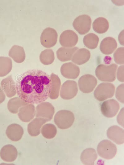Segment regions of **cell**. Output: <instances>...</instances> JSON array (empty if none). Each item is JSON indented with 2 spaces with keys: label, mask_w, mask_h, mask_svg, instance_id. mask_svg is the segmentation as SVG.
Segmentation results:
<instances>
[{
  "label": "cell",
  "mask_w": 124,
  "mask_h": 165,
  "mask_svg": "<svg viewBox=\"0 0 124 165\" xmlns=\"http://www.w3.org/2000/svg\"><path fill=\"white\" fill-rule=\"evenodd\" d=\"M16 87L17 95L21 99L29 104H38L49 97L52 82L46 73L34 69L24 73Z\"/></svg>",
  "instance_id": "6da1fadb"
},
{
  "label": "cell",
  "mask_w": 124,
  "mask_h": 165,
  "mask_svg": "<svg viewBox=\"0 0 124 165\" xmlns=\"http://www.w3.org/2000/svg\"><path fill=\"white\" fill-rule=\"evenodd\" d=\"M117 66L115 64L109 65H99L95 70V75L98 79L102 81L112 82L116 78V72Z\"/></svg>",
  "instance_id": "7a4b0ae2"
},
{
  "label": "cell",
  "mask_w": 124,
  "mask_h": 165,
  "mask_svg": "<svg viewBox=\"0 0 124 165\" xmlns=\"http://www.w3.org/2000/svg\"><path fill=\"white\" fill-rule=\"evenodd\" d=\"M74 119V114L72 112L62 110L55 114L54 121L59 128L64 129L70 128L73 123Z\"/></svg>",
  "instance_id": "3957f363"
},
{
  "label": "cell",
  "mask_w": 124,
  "mask_h": 165,
  "mask_svg": "<svg viewBox=\"0 0 124 165\" xmlns=\"http://www.w3.org/2000/svg\"><path fill=\"white\" fill-rule=\"evenodd\" d=\"M97 151L101 157L106 159H110L113 158L116 155L117 148L116 146L110 141L104 140L98 144Z\"/></svg>",
  "instance_id": "277c9868"
},
{
  "label": "cell",
  "mask_w": 124,
  "mask_h": 165,
  "mask_svg": "<svg viewBox=\"0 0 124 165\" xmlns=\"http://www.w3.org/2000/svg\"><path fill=\"white\" fill-rule=\"evenodd\" d=\"M115 90L114 86L110 83L103 82L99 84L95 89L94 95L95 98L101 101L112 97Z\"/></svg>",
  "instance_id": "5b68a950"
},
{
  "label": "cell",
  "mask_w": 124,
  "mask_h": 165,
  "mask_svg": "<svg viewBox=\"0 0 124 165\" xmlns=\"http://www.w3.org/2000/svg\"><path fill=\"white\" fill-rule=\"evenodd\" d=\"M91 19L88 15H82L77 17L74 20L73 26L81 35L87 33L91 27Z\"/></svg>",
  "instance_id": "8992f818"
},
{
  "label": "cell",
  "mask_w": 124,
  "mask_h": 165,
  "mask_svg": "<svg viewBox=\"0 0 124 165\" xmlns=\"http://www.w3.org/2000/svg\"><path fill=\"white\" fill-rule=\"evenodd\" d=\"M58 34L56 31L51 27H47L42 32L40 36V42L44 47L50 48L56 43Z\"/></svg>",
  "instance_id": "52a82bcc"
},
{
  "label": "cell",
  "mask_w": 124,
  "mask_h": 165,
  "mask_svg": "<svg viewBox=\"0 0 124 165\" xmlns=\"http://www.w3.org/2000/svg\"><path fill=\"white\" fill-rule=\"evenodd\" d=\"M78 92L76 82L73 80H67L62 85L60 92V96L64 99H70L74 98Z\"/></svg>",
  "instance_id": "ba28073f"
},
{
  "label": "cell",
  "mask_w": 124,
  "mask_h": 165,
  "mask_svg": "<svg viewBox=\"0 0 124 165\" xmlns=\"http://www.w3.org/2000/svg\"><path fill=\"white\" fill-rule=\"evenodd\" d=\"M97 84L95 77L89 74L84 75L79 78L78 85L80 91L84 93H88L92 91Z\"/></svg>",
  "instance_id": "9c48e42d"
},
{
  "label": "cell",
  "mask_w": 124,
  "mask_h": 165,
  "mask_svg": "<svg viewBox=\"0 0 124 165\" xmlns=\"http://www.w3.org/2000/svg\"><path fill=\"white\" fill-rule=\"evenodd\" d=\"M120 108L119 103L115 99H111L103 102L100 106L102 113L108 118L116 115Z\"/></svg>",
  "instance_id": "30bf717a"
},
{
  "label": "cell",
  "mask_w": 124,
  "mask_h": 165,
  "mask_svg": "<svg viewBox=\"0 0 124 165\" xmlns=\"http://www.w3.org/2000/svg\"><path fill=\"white\" fill-rule=\"evenodd\" d=\"M35 116L48 119L49 121L52 118L55 109L52 104L47 102L39 104L36 108Z\"/></svg>",
  "instance_id": "8fae6325"
},
{
  "label": "cell",
  "mask_w": 124,
  "mask_h": 165,
  "mask_svg": "<svg viewBox=\"0 0 124 165\" xmlns=\"http://www.w3.org/2000/svg\"><path fill=\"white\" fill-rule=\"evenodd\" d=\"M78 36L73 31L67 30L63 31L60 34L59 41L64 47L72 48L77 44Z\"/></svg>",
  "instance_id": "7c38bea8"
},
{
  "label": "cell",
  "mask_w": 124,
  "mask_h": 165,
  "mask_svg": "<svg viewBox=\"0 0 124 165\" xmlns=\"http://www.w3.org/2000/svg\"><path fill=\"white\" fill-rule=\"evenodd\" d=\"M107 135L108 138L115 143L120 145L124 142V130L117 125L110 127L107 130Z\"/></svg>",
  "instance_id": "4fadbf2b"
},
{
  "label": "cell",
  "mask_w": 124,
  "mask_h": 165,
  "mask_svg": "<svg viewBox=\"0 0 124 165\" xmlns=\"http://www.w3.org/2000/svg\"><path fill=\"white\" fill-rule=\"evenodd\" d=\"M35 113V107L34 105L29 104L20 108L18 115L22 121L28 122L34 118Z\"/></svg>",
  "instance_id": "5bb4252c"
},
{
  "label": "cell",
  "mask_w": 124,
  "mask_h": 165,
  "mask_svg": "<svg viewBox=\"0 0 124 165\" xmlns=\"http://www.w3.org/2000/svg\"><path fill=\"white\" fill-rule=\"evenodd\" d=\"M60 72L63 76L67 78L75 79L80 73L79 67L70 62L64 64L60 68Z\"/></svg>",
  "instance_id": "9a60e30c"
},
{
  "label": "cell",
  "mask_w": 124,
  "mask_h": 165,
  "mask_svg": "<svg viewBox=\"0 0 124 165\" xmlns=\"http://www.w3.org/2000/svg\"><path fill=\"white\" fill-rule=\"evenodd\" d=\"M1 85L5 94L8 97H12L16 94V84L11 75L3 79L1 82Z\"/></svg>",
  "instance_id": "2e32d148"
},
{
  "label": "cell",
  "mask_w": 124,
  "mask_h": 165,
  "mask_svg": "<svg viewBox=\"0 0 124 165\" xmlns=\"http://www.w3.org/2000/svg\"><path fill=\"white\" fill-rule=\"evenodd\" d=\"M18 151L16 147L11 144L4 146L1 149L0 156L4 161L12 162L17 157Z\"/></svg>",
  "instance_id": "e0dca14e"
},
{
  "label": "cell",
  "mask_w": 124,
  "mask_h": 165,
  "mask_svg": "<svg viewBox=\"0 0 124 165\" xmlns=\"http://www.w3.org/2000/svg\"><path fill=\"white\" fill-rule=\"evenodd\" d=\"M49 121L46 118L38 117L33 119L28 125L27 130L29 134L33 137L39 135L41 132V128L46 122Z\"/></svg>",
  "instance_id": "ac0fdd59"
},
{
  "label": "cell",
  "mask_w": 124,
  "mask_h": 165,
  "mask_svg": "<svg viewBox=\"0 0 124 165\" xmlns=\"http://www.w3.org/2000/svg\"><path fill=\"white\" fill-rule=\"evenodd\" d=\"M24 132L23 128L20 125L14 123L10 125L7 127L6 133L10 140L17 142L21 139Z\"/></svg>",
  "instance_id": "d6986e66"
},
{
  "label": "cell",
  "mask_w": 124,
  "mask_h": 165,
  "mask_svg": "<svg viewBox=\"0 0 124 165\" xmlns=\"http://www.w3.org/2000/svg\"><path fill=\"white\" fill-rule=\"evenodd\" d=\"M117 47V42L113 37H108L104 39L100 45L101 52L106 55L112 53Z\"/></svg>",
  "instance_id": "ffe728a7"
},
{
  "label": "cell",
  "mask_w": 124,
  "mask_h": 165,
  "mask_svg": "<svg viewBox=\"0 0 124 165\" xmlns=\"http://www.w3.org/2000/svg\"><path fill=\"white\" fill-rule=\"evenodd\" d=\"M91 54L89 50L85 48L80 49L74 54L72 61L76 64L81 65L87 62Z\"/></svg>",
  "instance_id": "44dd1931"
},
{
  "label": "cell",
  "mask_w": 124,
  "mask_h": 165,
  "mask_svg": "<svg viewBox=\"0 0 124 165\" xmlns=\"http://www.w3.org/2000/svg\"><path fill=\"white\" fill-rule=\"evenodd\" d=\"M97 158V155L95 150L91 148L84 150L82 153L80 159L84 165H94Z\"/></svg>",
  "instance_id": "7402d4cb"
},
{
  "label": "cell",
  "mask_w": 124,
  "mask_h": 165,
  "mask_svg": "<svg viewBox=\"0 0 124 165\" xmlns=\"http://www.w3.org/2000/svg\"><path fill=\"white\" fill-rule=\"evenodd\" d=\"M9 56L17 63H21L24 60L25 53L23 48L17 45H14L10 50Z\"/></svg>",
  "instance_id": "603a6c76"
},
{
  "label": "cell",
  "mask_w": 124,
  "mask_h": 165,
  "mask_svg": "<svg viewBox=\"0 0 124 165\" xmlns=\"http://www.w3.org/2000/svg\"><path fill=\"white\" fill-rule=\"evenodd\" d=\"M78 49V48L76 47L70 48L60 47L56 52L57 58L61 61L70 60L74 53Z\"/></svg>",
  "instance_id": "cb8c5ba5"
},
{
  "label": "cell",
  "mask_w": 124,
  "mask_h": 165,
  "mask_svg": "<svg viewBox=\"0 0 124 165\" xmlns=\"http://www.w3.org/2000/svg\"><path fill=\"white\" fill-rule=\"evenodd\" d=\"M50 77L52 82V87L49 97L51 99H55L59 96L61 81L58 76L54 73L51 74Z\"/></svg>",
  "instance_id": "d4e9b609"
},
{
  "label": "cell",
  "mask_w": 124,
  "mask_h": 165,
  "mask_svg": "<svg viewBox=\"0 0 124 165\" xmlns=\"http://www.w3.org/2000/svg\"><path fill=\"white\" fill-rule=\"evenodd\" d=\"M109 23L108 20L103 17L96 19L93 22L92 27L94 31L99 34L104 33L108 30Z\"/></svg>",
  "instance_id": "484cf974"
},
{
  "label": "cell",
  "mask_w": 124,
  "mask_h": 165,
  "mask_svg": "<svg viewBox=\"0 0 124 165\" xmlns=\"http://www.w3.org/2000/svg\"><path fill=\"white\" fill-rule=\"evenodd\" d=\"M29 104L19 97H15L10 99L7 103V107L11 112L16 114L18 113L20 108Z\"/></svg>",
  "instance_id": "4316f807"
},
{
  "label": "cell",
  "mask_w": 124,
  "mask_h": 165,
  "mask_svg": "<svg viewBox=\"0 0 124 165\" xmlns=\"http://www.w3.org/2000/svg\"><path fill=\"white\" fill-rule=\"evenodd\" d=\"M12 64L11 59L8 57H0V77H4L11 71Z\"/></svg>",
  "instance_id": "83f0119b"
},
{
  "label": "cell",
  "mask_w": 124,
  "mask_h": 165,
  "mask_svg": "<svg viewBox=\"0 0 124 165\" xmlns=\"http://www.w3.org/2000/svg\"><path fill=\"white\" fill-rule=\"evenodd\" d=\"M99 41V38L96 34L93 33H89L85 36L83 39L84 45L90 49L96 48Z\"/></svg>",
  "instance_id": "f1b7e54d"
},
{
  "label": "cell",
  "mask_w": 124,
  "mask_h": 165,
  "mask_svg": "<svg viewBox=\"0 0 124 165\" xmlns=\"http://www.w3.org/2000/svg\"><path fill=\"white\" fill-rule=\"evenodd\" d=\"M41 62L46 65L52 63L55 59L54 54L52 49H47L42 51L39 56Z\"/></svg>",
  "instance_id": "f546056e"
},
{
  "label": "cell",
  "mask_w": 124,
  "mask_h": 165,
  "mask_svg": "<svg viewBox=\"0 0 124 165\" xmlns=\"http://www.w3.org/2000/svg\"><path fill=\"white\" fill-rule=\"evenodd\" d=\"M57 129L53 124H46L42 126L41 132L42 136L45 138L51 139L54 138L57 133Z\"/></svg>",
  "instance_id": "4dcf8cb0"
},
{
  "label": "cell",
  "mask_w": 124,
  "mask_h": 165,
  "mask_svg": "<svg viewBox=\"0 0 124 165\" xmlns=\"http://www.w3.org/2000/svg\"><path fill=\"white\" fill-rule=\"evenodd\" d=\"M124 48L120 47L118 48L113 54V57L115 62L118 64H124Z\"/></svg>",
  "instance_id": "1f68e13d"
},
{
  "label": "cell",
  "mask_w": 124,
  "mask_h": 165,
  "mask_svg": "<svg viewBox=\"0 0 124 165\" xmlns=\"http://www.w3.org/2000/svg\"><path fill=\"white\" fill-rule=\"evenodd\" d=\"M124 84H122L117 88L115 96L117 99L121 103H124Z\"/></svg>",
  "instance_id": "d6a6232c"
},
{
  "label": "cell",
  "mask_w": 124,
  "mask_h": 165,
  "mask_svg": "<svg viewBox=\"0 0 124 165\" xmlns=\"http://www.w3.org/2000/svg\"><path fill=\"white\" fill-rule=\"evenodd\" d=\"M117 79L120 82H124V66H120L118 68L117 72Z\"/></svg>",
  "instance_id": "836d02e7"
},
{
  "label": "cell",
  "mask_w": 124,
  "mask_h": 165,
  "mask_svg": "<svg viewBox=\"0 0 124 165\" xmlns=\"http://www.w3.org/2000/svg\"><path fill=\"white\" fill-rule=\"evenodd\" d=\"M124 110L123 108L121 109L120 113L118 114L117 116V121L118 123L121 126H122L123 127V124H122V122L123 123V114H124Z\"/></svg>",
  "instance_id": "e575fe53"
},
{
  "label": "cell",
  "mask_w": 124,
  "mask_h": 165,
  "mask_svg": "<svg viewBox=\"0 0 124 165\" xmlns=\"http://www.w3.org/2000/svg\"><path fill=\"white\" fill-rule=\"evenodd\" d=\"M5 94L2 88L0 87V104L5 100Z\"/></svg>",
  "instance_id": "d590c367"
},
{
  "label": "cell",
  "mask_w": 124,
  "mask_h": 165,
  "mask_svg": "<svg viewBox=\"0 0 124 165\" xmlns=\"http://www.w3.org/2000/svg\"><path fill=\"white\" fill-rule=\"evenodd\" d=\"M118 40L121 44L124 45V30H123L119 34Z\"/></svg>",
  "instance_id": "8d00e7d4"
}]
</instances>
